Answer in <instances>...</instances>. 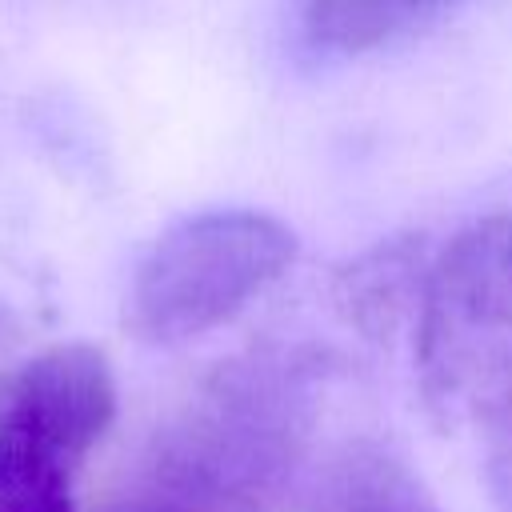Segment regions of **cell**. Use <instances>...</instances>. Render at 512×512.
I'll return each instance as SVG.
<instances>
[{
  "label": "cell",
  "instance_id": "6da1fadb",
  "mask_svg": "<svg viewBox=\"0 0 512 512\" xmlns=\"http://www.w3.org/2000/svg\"><path fill=\"white\" fill-rule=\"evenodd\" d=\"M328 364L264 344L220 360L132 452L96 512H268L316 424Z\"/></svg>",
  "mask_w": 512,
  "mask_h": 512
},
{
  "label": "cell",
  "instance_id": "7a4b0ae2",
  "mask_svg": "<svg viewBox=\"0 0 512 512\" xmlns=\"http://www.w3.org/2000/svg\"><path fill=\"white\" fill-rule=\"evenodd\" d=\"M416 380L428 416L488 428L512 400V212L468 224L428 264L416 308Z\"/></svg>",
  "mask_w": 512,
  "mask_h": 512
},
{
  "label": "cell",
  "instance_id": "3957f363",
  "mask_svg": "<svg viewBox=\"0 0 512 512\" xmlns=\"http://www.w3.org/2000/svg\"><path fill=\"white\" fill-rule=\"evenodd\" d=\"M296 260V232L252 208H216L172 224L140 260L124 324L136 340L180 344L232 320Z\"/></svg>",
  "mask_w": 512,
  "mask_h": 512
},
{
  "label": "cell",
  "instance_id": "277c9868",
  "mask_svg": "<svg viewBox=\"0 0 512 512\" xmlns=\"http://www.w3.org/2000/svg\"><path fill=\"white\" fill-rule=\"evenodd\" d=\"M116 416L108 360L60 344L0 392V512H76V476Z\"/></svg>",
  "mask_w": 512,
  "mask_h": 512
},
{
  "label": "cell",
  "instance_id": "5b68a950",
  "mask_svg": "<svg viewBox=\"0 0 512 512\" xmlns=\"http://www.w3.org/2000/svg\"><path fill=\"white\" fill-rule=\"evenodd\" d=\"M428 264L432 260H424V248L412 236L376 244L336 276V304L360 332L388 336L420 308Z\"/></svg>",
  "mask_w": 512,
  "mask_h": 512
},
{
  "label": "cell",
  "instance_id": "8992f818",
  "mask_svg": "<svg viewBox=\"0 0 512 512\" xmlns=\"http://www.w3.org/2000/svg\"><path fill=\"white\" fill-rule=\"evenodd\" d=\"M452 4L456 0H308L304 32L324 52L356 56L412 32Z\"/></svg>",
  "mask_w": 512,
  "mask_h": 512
},
{
  "label": "cell",
  "instance_id": "52a82bcc",
  "mask_svg": "<svg viewBox=\"0 0 512 512\" xmlns=\"http://www.w3.org/2000/svg\"><path fill=\"white\" fill-rule=\"evenodd\" d=\"M312 512H436V504L400 460L356 452L328 476Z\"/></svg>",
  "mask_w": 512,
  "mask_h": 512
},
{
  "label": "cell",
  "instance_id": "ba28073f",
  "mask_svg": "<svg viewBox=\"0 0 512 512\" xmlns=\"http://www.w3.org/2000/svg\"><path fill=\"white\" fill-rule=\"evenodd\" d=\"M488 492L496 512H512V400L488 424Z\"/></svg>",
  "mask_w": 512,
  "mask_h": 512
},
{
  "label": "cell",
  "instance_id": "9c48e42d",
  "mask_svg": "<svg viewBox=\"0 0 512 512\" xmlns=\"http://www.w3.org/2000/svg\"><path fill=\"white\" fill-rule=\"evenodd\" d=\"M16 316L8 312V304L0 300V392H4V384L12 380V352H16Z\"/></svg>",
  "mask_w": 512,
  "mask_h": 512
}]
</instances>
